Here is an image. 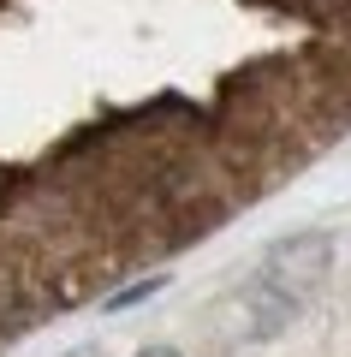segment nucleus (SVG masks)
<instances>
[{
  "label": "nucleus",
  "mask_w": 351,
  "mask_h": 357,
  "mask_svg": "<svg viewBox=\"0 0 351 357\" xmlns=\"http://www.w3.org/2000/svg\"><path fill=\"white\" fill-rule=\"evenodd\" d=\"M66 357H107V351H96V345H77V351H66Z\"/></svg>",
  "instance_id": "obj_1"
},
{
  "label": "nucleus",
  "mask_w": 351,
  "mask_h": 357,
  "mask_svg": "<svg viewBox=\"0 0 351 357\" xmlns=\"http://www.w3.org/2000/svg\"><path fill=\"white\" fill-rule=\"evenodd\" d=\"M143 357H179V351H167V345H155V351H143Z\"/></svg>",
  "instance_id": "obj_2"
}]
</instances>
